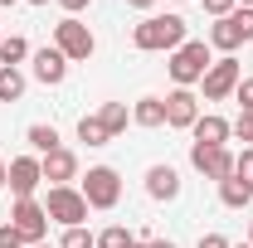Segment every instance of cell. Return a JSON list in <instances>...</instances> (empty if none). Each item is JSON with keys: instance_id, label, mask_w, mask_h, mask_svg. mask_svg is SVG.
<instances>
[{"instance_id": "6da1fadb", "label": "cell", "mask_w": 253, "mask_h": 248, "mask_svg": "<svg viewBox=\"0 0 253 248\" xmlns=\"http://www.w3.org/2000/svg\"><path fill=\"white\" fill-rule=\"evenodd\" d=\"M131 44L141 49V54H175L180 44H185V20L180 15H146L136 30H131Z\"/></svg>"}, {"instance_id": "7a4b0ae2", "label": "cell", "mask_w": 253, "mask_h": 248, "mask_svg": "<svg viewBox=\"0 0 253 248\" xmlns=\"http://www.w3.org/2000/svg\"><path fill=\"white\" fill-rule=\"evenodd\" d=\"M210 63H214V59H210V44H205V39H185V44L170 54V63H166V68H170L175 88H195V83L210 73Z\"/></svg>"}, {"instance_id": "3957f363", "label": "cell", "mask_w": 253, "mask_h": 248, "mask_svg": "<svg viewBox=\"0 0 253 248\" xmlns=\"http://www.w3.org/2000/svg\"><path fill=\"white\" fill-rule=\"evenodd\" d=\"M54 49H59L68 63H88V59H93V49H97V39H93V30H88L83 20L68 15V20L54 25Z\"/></svg>"}, {"instance_id": "277c9868", "label": "cell", "mask_w": 253, "mask_h": 248, "mask_svg": "<svg viewBox=\"0 0 253 248\" xmlns=\"http://www.w3.org/2000/svg\"><path fill=\"white\" fill-rule=\"evenodd\" d=\"M83 200H88V209H117V200H122V175H117L112 165H88V175H83Z\"/></svg>"}, {"instance_id": "5b68a950", "label": "cell", "mask_w": 253, "mask_h": 248, "mask_svg": "<svg viewBox=\"0 0 253 248\" xmlns=\"http://www.w3.org/2000/svg\"><path fill=\"white\" fill-rule=\"evenodd\" d=\"M44 209H49V224L78 229V224L88 219V200H83V190H73V185H49V200H44Z\"/></svg>"}, {"instance_id": "8992f818", "label": "cell", "mask_w": 253, "mask_h": 248, "mask_svg": "<svg viewBox=\"0 0 253 248\" xmlns=\"http://www.w3.org/2000/svg\"><path fill=\"white\" fill-rule=\"evenodd\" d=\"M239 78H244L239 59H234V54H224V59H214V63H210V73L200 78V88H205V97H210V102H224V97H234Z\"/></svg>"}, {"instance_id": "52a82bcc", "label": "cell", "mask_w": 253, "mask_h": 248, "mask_svg": "<svg viewBox=\"0 0 253 248\" xmlns=\"http://www.w3.org/2000/svg\"><path fill=\"white\" fill-rule=\"evenodd\" d=\"M190 165L205 180H229L234 175V151L229 146H200V141H190Z\"/></svg>"}, {"instance_id": "ba28073f", "label": "cell", "mask_w": 253, "mask_h": 248, "mask_svg": "<svg viewBox=\"0 0 253 248\" xmlns=\"http://www.w3.org/2000/svg\"><path fill=\"white\" fill-rule=\"evenodd\" d=\"M10 195L15 200H34V190L44 185V165H39V156H15L10 161Z\"/></svg>"}, {"instance_id": "9c48e42d", "label": "cell", "mask_w": 253, "mask_h": 248, "mask_svg": "<svg viewBox=\"0 0 253 248\" xmlns=\"http://www.w3.org/2000/svg\"><path fill=\"white\" fill-rule=\"evenodd\" d=\"M10 224H15V229H20L30 244H44V234H49V209H44L39 200H15Z\"/></svg>"}, {"instance_id": "30bf717a", "label": "cell", "mask_w": 253, "mask_h": 248, "mask_svg": "<svg viewBox=\"0 0 253 248\" xmlns=\"http://www.w3.org/2000/svg\"><path fill=\"white\" fill-rule=\"evenodd\" d=\"M200 117V97L190 93V88H175V93H166V126H175V131H190Z\"/></svg>"}, {"instance_id": "8fae6325", "label": "cell", "mask_w": 253, "mask_h": 248, "mask_svg": "<svg viewBox=\"0 0 253 248\" xmlns=\"http://www.w3.org/2000/svg\"><path fill=\"white\" fill-rule=\"evenodd\" d=\"M30 63H34V78H39L44 88H59L63 78H68V59H63L59 49H34Z\"/></svg>"}, {"instance_id": "7c38bea8", "label": "cell", "mask_w": 253, "mask_h": 248, "mask_svg": "<svg viewBox=\"0 0 253 248\" xmlns=\"http://www.w3.org/2000/svg\"><path fill=\"white\" fill-rule=\"evenodd\" d=\"M190 136H195L200 146H224V141L234 136V122H224L219 112H200L195 126H190Z\"/></svg>"}, {"instance_id": "4fadbf2b", "label": "cell", "mask_w": 253, "mask_h": 248, "mask_svg": "<svg viewBox=\"0 0 253 248\" xmlns=\"http://www.w3.org/2000/svg\"><path fill=\"white\" fill-rule=\"evenodd\" d=\"M39 165H44V180H54V185H68V180H78V156L59 146V151L39 156Z\"/></svg>"}, {"instance_id": "5bb4252c", "label": "cell", "mask_w": 253, "mask_h": 248, "mask_svg": "<svg viewBox=\"0 0 253 248\" xmlns=\"http://www.w3.org/2000/svg\"><path fill=\"white\" fill-rule=\"evenodd\" d=\"M146 195L151 200H175L180 195V170L175 165H151L146 170Z\"/></svg>"}, {"instance_id": "9a60e30c", "label": "cell", "mask_w": 253, "mask_h": 248, "mask_svg": "<svg viewBox=\"0 0 253 248\" xmlns=\"http://www.w3.org/2000/svg\"><path fill=\"white\" fill-rule=\"evenodd\" d=\"M131 122L146 126V131L166 126V97H136V107H131Z\"/></svg>"}, {"instance_id": "2e32d148", "label": "cell", "mask_w": 253, "mask_h": 248, "mask_svg": "<svg viewBox=\"0 0 253 248\" xmlns=\"http://www.w3.org/2000/svg\"><path fill=\"white\" fill-rule=\"evenodd\" d=\"M210 44H214L219 54H234V49L244 44V34H239V25H234V15H224V20L210 25Z\"/></svg>"}, {"instance_id": "e0dca14e", "label": "cell", "mask_w": 253, "mask_h": 248, "mask_svg": "<svg viewBox=\"0 0 253 248\" xmlns=\"http://www.w3.org/2000/svg\"><path fill=\"white\" fill-rule=\"evenodd\" d=\"M249 200H253V185H244L239 175L219 180V205L224 209H249Z\"/></svg>"}, {"instance_id": "ac0fdd59", "label": "cell", "mask_w": 253, "mask_h": 248, "mask_svg": "<svg viewBox=\"0 0 253 248\" xmlns=\"http://www.w3.org/2000/svg\"><path fill=\"white\" fill-rule=\"evenodd\" d=\"M34 49H30V39L25 34H5L0 39V68H15V63H25Z\"/></svg>"}, {"instance_id": "d6986e66", "label": "cell", "mask_w": 253, "mask_h": 248, "mask_svg": "<svg viewBox=\"0 0 253 248\" xmlns=\"http://www.w3.org/2000/svg\"><path fill=\"white\" fill-rule=\"evenodd\" d=\"M25 141H30L39 156H49V151H59V126L54 122H34L30 131H25Z\"/></svg>"}, {"instance_id": "ffe728a7", "label": "cell", "mask_w": 253, "mask_h": 248, "mask_svg": "<svg viewBox=\"0 0 253 248\" xmlns=\"http://www.w3.org/2000/svg\"><path fill=\"white\" fill-rule=\"evenodd\" d=\"M25 97V73L20 68H0V102H20Z\"/></svg>"}, {"instance_id": "44dd1931", "label": "cell", "mask_w": 253, "mask_h": 248, "mask_svg": "<svg viewBox=\"0 0 253 248\" xmlns=\"http://www.w3.org/2000/svg\"><path fill=\"white\" fill-rule=\"evenodd\" d=\"M78 141H88V146H107L112 131L102 126V117H83V122H78Z\"/></svg>"}, {"instance_id": "7402d4cb", "label": "cell", "mask_w": 253, "mask_h": 248, "mask_svg": "<svg viewBox=\"0 0 253 248\" xmlns=\"http://www.w3.org/2000/svg\"><path fill=\"white\" fill-rule=\"evenodd\" d=\"M97 117H102V126H107L112 136H117V131H126V122H131V112H126V102H107V107H102Z\"/></svg>"}, {"instance_id": "603a6c76", "label": "cell", "mask_w": 253, "mask_h": 248, "mask_svg": "<svg viewBox=\"0 0 253 248\" xmlns=\"http://www.w3.org/2000/svg\"><path fill=\"white\" fill-rule=\"evenodd\" d=\"M131 244H136V239L126 234L122 224H107V229L97 234V248H131Z\"/></svg>"}, {"instance_id": "cb8c5ba5", "label": "cell", "mask_w": 253, "mask_h": 248, "mask_svg": "<svg viewBox=\"0 0 253 248\" xmlns=\"http://www.w3.org/2000/svg\"><path fill=\"white\" fill-rule=\"evenodd\" d=\"M59 248H97V234H88L83 224H78V229H63Z\"/></svg>"}, {"instance_id": "d4e9b609", "label": "cell", "mask_w": 253, "mask_h": 248, "mask_svg": "<svg viewBox=\"0 0 253 248\" xmlns=\"http://www.w3.org/2000/svg\"><path fill=\"white\" fill-rule=\"evenodd\" d=\"M234 175H239L244 185H253V146H244V151L234 156Z\"/></svg>"}, {"instance_id": "484cf974", "label": "cell", "mask_w": 253, "mask_h": 248, "mask_svg": "<svg viewBox=\"0 0 253 248\" xmlns=\"http://www.w3.org/2000/svg\"><path fill=\"white\" fill-rule=\"evenodd\" d=\"M25 244H30V239H25V234L5 219V224H0V248H25Z\"/></svg>"}, {"instance_id": "4316f807", "label": "cell", "mask_w": 253, "mask_h": 248, "mask_svg": "<svg viewBox=\"0 0 253 248\" xmlns=\"http://www.w3.org/2000/svg\"><path fill=\"white\" fill-rule=\"evenodd\" d=\"M234 136H239L244 146H253V112H239V117H234Z\"/></svg>"}, {"instance_id": "83f0119b", "label": "cell", "mask_w": 253, "mask_h": 248, "mask_svg": "<svg viewBox=\"0 0 253 248\" xmlns=\"http://www.w3.org/2000/svg\"><path fill=\"white\" fill-rule=\"evenodd\" d=\"M234 102H239V112H253V78H239V88H234Z\"/></svg>"}, {"instance_id": "f1b7e54d", "label": "cell", "mask_w": 253, "mask_h": 248, "mask_svg": "<svg viewBox=\"0 0 253 248\" xmlns=\"http://www.w3.org/2000/svg\"><path fill=\"white\" fill-rule=\"evenodd\" d=\"M200 5H205V15H214V20H224V15L239 10V0H200Z\"/></svg>"}, {"instance_id": "f546056e", "label": "cell", "mask_w": 253, "mask_h": 248, "mask_svg": "<svg viewBox=\"0 0 253 248\" xmlns=\"http://www.w3.org/2000/svg\"><path fill=\"white\" fill-rule=\"evenodd\" d=\"M234 25H239V34H244V44H253V10H234Z\"/></svg>"}, {"instance_id": "4dcf8cb0", "label": "cell", "mask_w": 253, "mask_h": 248, "mask_svg": "<svg viewBox=\"0 0 253 248\" xmlns=\"http://www.w3.org/2000/svg\"><path fill=\"white\" fill-rule=\"evenodd\" d=\"M200 248H234V244H229L224 234H205V239H200Z\"/></svg>"}, {"instance_id": "1f68e13d", "label": "cell", "mask_w": 253, "mask_h": 248, "mask_svg": "<svg viewBox=\"0 0 253 248\" xmlns=\"http://www.w3.org/2000/svg\"><path fill=\"white\" fill-rule=\"evenodd\" d=\"M63 10H68V15H78V10H88V5H93V0H59Z\"/></svg>"}, {"instance_id": "d6a6232c", "label": "cell", "mask_w": 253, "mask_h": 248, "mask_svg": "<svg viewBox=\"0 0 253 248\" xmlns=\"http://www.w3.org/2000/svg\"><path fill=\"white\" fill-rule=\"evenodd\" d=\"M5 180H10V161L0 156V190H5Z\"/></svg>"}, {"instance_id": "836d02e7", "label": "cell", "mask_w": 253, "mask_h": 248, "mask_svg": "<svg viewBox=\"0 0 253 248\" xmlns=\"http://www.w3.org/2000/svg\"><path fill=\"white\" fill-rule=\"evenodd\" d=\"M146 248H175L170 239H146Z\"/></svg>"}, {"instance_id": "e575fe53", "label": "cell", "mask_w": 253, "mask_h": 248, "mask_svg": "<svg viewBox=\"0 0 253 248\" xmlns=\"http://www.w3.org/2000/svg\"><path fill=\"white\" fill-rule=\"evenodd\" d=\"M126 5H131V10H151L156 0H126Z\"/></svg>"}, {"instance_id": "d590c367", "label": "cell", "mask_w": 253, "mask_h": 248, "mask_svg": "<svg viewBox=\"0 0 253 248\" xmlns=\"http://www.w3.org/2000/svg\"><path fill=\"white\" fill-rule=\"evenodd\" d=\"M30 248H59V244H30Z\"/></svg>"}, {"instance_id": "8d00e7d4", "label": "cell", "mask_w": 253, "mask_h": 248, "mask_svg": "<svg viewBox=\"0 0 253 248\" xmlns=\"http://www.w3.org/2000/svg\"><path fill=\"white\" fill-rule=\"evenodd\" d=\"M239 5H244V10H253V0H239Z\"/></svg>"}, {"instance_id": "74e56055", "label": "cell", "mask_w": 253, "mask_h": 248, "mask_svg": "<svg viewBox=\"0 0 253 248\" xmlns=\"http://www.w3.org/2000/svg\"><path fill=\"white\" fill-rule=\"evenodd\" d=\"M249 244H253V219H249Z\"/></svg>"}, {"instance_id": "f35d334b", "label": "cell", "mask_w": 253, "mask_h": 248, "mask_svg": "<svg viewBox=\"0 0 253 248\" xmlns=\"http://www.w3.org/2000/svg\"><path fill=\"white\" fill-rule=\"evenodd\" d=\"M30 5H49V0H30Z\"/></svg>"}, {"instance_id": "ab89813d", "label": "cell", "mask_w": 253, "mask_h": 248, "mask_svg": "<svg viewBox=\"0 0 253 248\" xmlns=\"http://www.w3.org/2000/svg\"><path fill=\"white\" fill-rule=\"evenodd\" d=\"M131 248H146V244H141V239H136V244H131Z\"/></svg>"}, {"instance_id": "60d3db41", "label": "cell", "mask_w": 253, "mask_h": 248, "mask_svg": "<svg viewBox=\"0 0 253 248\" xmlns=\"http://www.w3.org/2000/svg\"><path fill=\"white\" fill-rule=\"evenodd\" d=\"M0 5H15V0H0Z\"/></svg>"}, {"instance_id": "b9f144b4", "label": "cell", "mask_w": 253, "mask_h": 248, "mask_svg": "<svg viewBox=\"0 0 253 248\" xmlns=\"http://www.w3.org/2000/svg\"><path fill=\"white\" fill-rule=\"evenodd\" d=\"M239 248H253V244H239Z\"/></svg>"}, {"instance_id": "7bdbcfd3", "label": "cell", "mask_w": 253, "mask_h": 248, "mask_svg": "<svg viewBox=\"0 0 253 248\" xmlns=\"http://www.w3.org/2000/svg\"><path fill=\"white\" fill-rule=\"evenodd\" d=\"M0 39H5V34H0Z\"/></svg>"}]
</instances>
